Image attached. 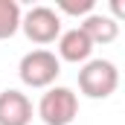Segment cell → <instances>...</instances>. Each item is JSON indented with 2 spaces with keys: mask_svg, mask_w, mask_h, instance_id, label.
<instances>
[{
  "mask_svg": "<svg viewBox=\"0 0 125 125\" xmlns=\"http://www.w3.org/2000/svg\"><path fill=\"white\" fill-rule=\"evenodd\" d=\"M119 87V70L108 58H90L79 70V90L87 99H108Z\"/></svg>",
  "mask_w": 125,
  "mask_h": 125,
  "instance_id": "obj_2",
  "label": "cell"
},
{
  "mask_svg": "<svg viewBox=\"0 0 125 125\" xmlns=\"http://www.w3.org/2000/svg\"><path fill=\"white\" fill-rule=\"evenodd\" d=\"M90 52H93V44L79 26H73V29L58 35V61L84 64V61H90Z\"/></svg>",
  "mask_w": 125,
  "mask_h": 125,
  "instance_id": "obj_6",
  "label": "cell"
},
{
  "mask_svg": "<svg viewBox=\"0 0 125 125\" xmlns=\"http://www.w3.org/2000/svg\"><path fill=\"white\" fill-rule=\"evenodd\" d=\"M79 114V96L64 84H52L47 87V93L38 102V116L44 125H70Z\"/></svg>",
  "mask_w": 125,
  "mask_h": 125,
  "instance_id": "obj_3",
  "label": "cell"
},
{
  "mask_svg": "<svg viewBox=\"0 0 125 125\" xmlns=\"http://www.w3.org/2000/svg\"><path fill=\"white\" fill-rule=\"evenodd\" d=\"M21 29L32 44H52L61 35V15L52 6H32L26 15H21Z\"/></svg>",
  "mask_w": 125,
  "mask_h": 125,
  "instance_id": "obj_4",
  "label": "cell"
},
{
  "mask_svg": "<svg viewBox=\"0 0 125 125\" xmlns=\"http://www.w3.org/2000/svg\"><path fill=\"white\" fill-rule=\"evenodd\" d=\"M18 76L26 87H38V90H47L55 84V79L61 76V61L52 50H29L21 64H18Z\"/></svg>",
  "mask_w": 125,
  "mask_h": 125,
  "instance_id": "obj_1",
  "label": "cell"
},
{
  "mask_svg": "<svg viewBox=\"0 0 125 125\" xmlns=\"http://www.w3.org/2000/svg\"><path fill=\"white\" fill-rule=\"evenodd\" d=\"M21 6L18 0H0V41L12 38L15 32L21 29Z\"/></svg>",
  "mask_w": 125,
  "mask_h": 125,
  "instance_id": "obj_8",
  "label": "cell"
},
{
  "mask_svg": "<svg viewBox=\"0 0 125 125\" xmlns=\"http://www.w3.org/2000/svg\"><path fill=\"white\" fill-rule=\"evenodd\" d=\"M96 6V0H58V12L64 15H90Z\"/></svg>",
  "mask_w": 125,
  "mask_h": 125,
  "instance_id": "obj_9",
  "label": "cell"
},
{
  "mask_svg": "<svg viewBox=\"0 0 125 125\" xmlns=\"http://www.w3.org/2000/svg\"><path fill=\"white\" fill-rule=\"evenodd\" d=\"M79 29L90 38L93 47L96 44H111V41L119 38V21L111 18V15H102V12H90V15L82 21Z\"/></svg>",
  "mask_w": 125,
  "mask_h": 125,
  "instance_id": "obj_7",
  "label": "cell"
},
{
  "mask_svg": "<svg viewBox=\"0 0 125 125\" xmlns=\"http://www.w3.org/2000/svg\"><path fill=\"white\" fill-rule=\"evenodd\" d=\"M32 122V102L26 93L9 87L0 93V125H29Z\"/></svg>",
  "mask_w": 125,
  "mask_h": 125,
  "instance_id": "obj_5",
  "label": "cell"
}]
</instances>
